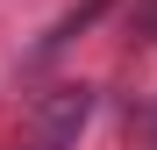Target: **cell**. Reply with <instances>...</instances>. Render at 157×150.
<instances>
[{
    "label": "cell",
    "instance_id": "6da1fadb",
    "mask_svg": "<svg viewBox=\"0 0 157 150\" xmlns=\"http://www.w3.org/2000/svg\"><path fill=\"white\" fill-rule=\"evenodd\" d=\"M86 121H93V86H50L29 100V114L14 121V136L7 150H78V136H86Z\"/></svg>",
    "mask_w": 157,
    "mask_h": 150
},
{
    "label": "cell",
    "instance_id": "7a4b0ae2",
    "mask_svg": "<svg viewBox=\"0 0 157 150\" xmlns=\"http://www.w3.org/2000/svg\"><path fill=\"white\" fill-rule=\"evenodd\" d=\"M100 7H107V0H78V7H71L64 21H57V29H50V36H43L36 50H29V64H43V57H57V50H64V43L78 36V29H93V21H100Z\"/></svg>",
    "mask_w": 157,
    "mask_h": 150
}]
</instances>
